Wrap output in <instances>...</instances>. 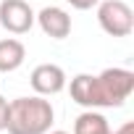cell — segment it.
<instances>
[{
    "label": "cell",
    "mask_w": 134,
    "mask_h": 134,
    "mask_svg": "<svg viewBox=\"0 0 134 134\" xmlns=\"http://www.w3.org/2000/svg\"><path fill=\"white\" fill-rule=\"evenodd\" d=\"M55 124V110L42 95L16 97L8 103V134H47Z\"/></svg>",
    "instance_id": "obj_1"
},
{
    "label": "cell",
    "mask_w": 134,
    "mask_h": 134,
    "mask_svg": "<svg viewBox=\"0 0 134 134\" xmlns=\"http://www.w3.org/2000/svg\"><path fill=\"white\" fill-rule=\"evenodd\" d=\"M97 92H100V105L103 108H121L131 92H134V71L129 69H105L97 76Z\"/></svg>",
    "instance_id": "obj_2"
},
{
    "label": "cell",
    "mask_w": 134,
    "mask_h": 134,
    "mask_svg": "<svg viewBox=\"0 0 134 134\" xmlns=\"http://www.w3.org/2000/svg\"><path fill=\"white\" fill-rule=\"evenodd\" d=\"M97 24L110 37H129L134 32V11L124 0H103L97 3Z\"/></svg>",
    "instance_id": "obj_3"
},
{
    "label": "cell",
    "mask_w": 134,
    "mask_h": 134,
    "mask_svg": "<svg viewBox=\"0 0 134 134\" xmlns=\"http://www.w3.org/2000/svg\"><path fill=\"white\" fill-rule=\"evenodd\" d=\"M0 24L11 34H26L34 26V11L26 0H3L0 3Z\"/></svg>",
    "instance_id": "obj_4"
},
{
    "label": "cell",
    "mask_w": 134,
    "mask_h": 134,
    "mask_svg": "<svg viewBox=\"0 0 134 134\" xmlns=\"http://www.w3.org/2000/svg\"><path fill=\"white\" fill-rule=\"evenodd\" d=\"M29 84L37 95L42 97H53L58 92L66 90V84H69V79H66V71L60 69L58 63H40L34 66V71L29 76Z\"/></svg>",
    "instance_id": "obj_5"
},
{
    "label": "cell",
    "mask_w": 134,
    "mask_h": 134,
    "mask_svg": "<svg viewBox=\"0 0 134 134\" xmlns=\"http://www.w3.org/2000/svg\"><path fill=\"white\" fill-rule=\"evenodd\" d=\"M34 21L50 40H66L71 34V16L58 5H47L40 13H34Z\"/></svg>",
    "instance_id": "obj_6"
},
{
    "label": "cell",
    "mask_w": 134,
    "mask_h": 134,
    "mask_svg": "<svg viewBox=\"0 0 134 134\" xmlns=\"http://www.w3.org/2000/svg\"><path fill=\"white\" fill-rule=\"evenodd\" d=\"M69 95H71V100L76 103V105H82L84 110H90V108H103L100 105V92H97V79L92 76V74H76L74 79H71V84H69Z\"/></svg>",
    "instance_id": "obj_7"
},
{
    "label": "cell",
    "mask_w": 134,
    "mask_h": 134,
    "mask_svg": "<svg viewBox=\"0 0 134 134\" xmlns=\"http://www.w3.org/2000/svg\"><path fill=\"white\" fill-rule=\"evenodd\" d=\"M24 58H26V47L21 40H16V37L0 40V74H11V71L21 69Z\"/></svg>",
    "instance_id": "obj_8"
},
{
    "label": "cell",
    "mask_w": 134,
    "mask_h": 134,
    "mask_svg": "<svg viewBox=\"0 0 134 134\" xmlns=\"http://www.w3.org/2000/svg\"><path fill=\"white\" fill-rule=\"evenodd\" d=\"M74 134H110V124L103 113H97L95 108L84 110L76 116L74 121Z\"/></svg>",
    "instance_id": "obj_9"
},
{
    "label": "cell",
    "mask_w": 134,
    "mask_h": 134,
    "mask_svg": "<svg viewBox=\"0 0 134 134\" xmlns=\"http://www.w3.org/2000/svg\"><path fill=\"white\" fill-rule=\"evenodd\" d=\"M71 8H76V11H90V8H95L100 0H66Z\"/></svg>",
    "instance_id": "obj_10"
},
{
    "label": "cell",
    "mask_w": 134,
    "mask_h": 134,
    "mask_svg": "<svg viewBox=\"0 0 134 134\" xmlns=\"http://www.w3.org/2000/svg\"><path fill=\"white\" fill-rule=\"evenodd\" d=\"M5 124H8V100L0 95V131L5 129Z\"/></svg>",
    "instance_id": "obj_11"
},
{
    "label": "cell",
    "mask_w": 134,
    "mask_h": 134,
    "mask_svg": "<svg viewBox=\"0 0 134 134\" xmlns=\"http://www.w3.org/2000/svg\"><path fill=\"white\" fill-rule=\"evenodd\" d=\"M110 134H134V124L131 121H126V124H121L116 131H110Z\"/></svg>",
    "instance_id": "obj_12"
},
{
    "label": "cell",
    "mask_w": 134,
    "mask_h": 134,
    "mask_svg": "<svg viewBox=\"0 0 134 134\" xmlns=\"http://www.w3.org/2000/svg\"><path fill=\"white\" fill-rule=\"evenodd\" d=\"M47 134H69V131H60V129H55V131H47Z\"/></svg>",
    "instance_id": "obj_13"
}]
</instances>
